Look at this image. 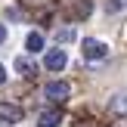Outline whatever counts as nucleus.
Wrapping results in <instances>:
<instances>
[{
  "mask_svg": "<svg viewBox=\"0 0 127 127\" xmlns=\"http://www.w3.org/2000/svg\"><path fill=\"white\" fill-rule=\"evenodd\" d=\"M81 53H84V59H105V56H109V47H105L102 40H96V37H84V43H81Z\"/></svg>",
  "mask_w": 127,
  "mask_h": 127,
  "instance_id": "nucleus-1",
  "label": "nucleus"
},
{
  "mask_svg": "<svg viewBox=\"0 0 127 127\" xmlns=\"http://www.w3.org/2000/svg\"><path fill=\"white\" fill-rule=\"evenodd\" d=\"M68 93H71V87L65 84V81H50L47 87H43V96L53 99V102H62V99H68Z\"/></svg>",
  "mask_w": 127,
  "mask_h": 127,
  "instance_id": "nucleus-2",
  "label": "nucleus"
},
{
  "mask_svg": "<svg viewBox=\"0 0 127 127\" xmlns=\"http://www.w3.org/2000/svg\"><path fill=\"white\" fill-rule=\"evenodd\" d=\"M43 65H47L50 71H62V68L68 65V56H65V50H50V53L43 56Z\"/></svg>",
  "mask_w": 127,
  "mask_h": 127,
  "instance_id": "nucleus-3",
  "label": "nucleus"
},
{
  "mask_svg": "<svg viewBox=\"0 0 127 127\" xmlns=\"http://www.w3.org/2000/svg\"><path fill=\"white\" fill-rule=\"evenodd\" d=\"M59 124H62V112L59 109H47L37 118V127H59Z\"/></svg>",
  "mask_w": 127,
  "mask_h": 127,
  "instance_id": "nucleus-4",
  "label": "nucleus"
},
{
  "mask_svg": "<svg viewBox=\"0 0 127 127\" xmlns=\"http://www.w3.org/2000/svg\"><path fill=\"white\" fill-rule=\"evenodd\" d=\"M0 121H3V124L22 121V109H19V105H0Z\"/></svg>",
  "mask_w": 127,
  "mask_h": 127,
  "instance_id": "nucleus-5",
  "label": "nucleus"
},
{
  "mask_svg": "<svg viewBox=\"0 0 127 127\" xmlns=\"http://www.w3.org/2000/svg\"><path fill=\"white\" fill-rule=\"evenodd\" d=\"M90 12H93L90 0H71V19H87Z\"/></svg>",
  "mask_w": 127,
  "mask_h": 127,
  "instance_id": "nucleus-6",
  "label": "nucleus"
},
{
  "mask_svg": "<svg viewBox=\"0 0 127 127\" xmlns=\"http://www.w3.org/2000/svg\"><path fill=\"white\" fill-rule=\"evenodd\" d=\"M109 109H112V115H124L127 118V93H115L109 99Z\"/></svg>",
  "mask_w": 127,
  "mask_h": 127,
  "instance_id": "nucleus-7",
  "label": "nucleus"
},
{
  "mask_svg": "<svg viewBox=\"0 0 127 127\" xmlns=\"http://www.w3.org/2000/svg\"><path fill=\"white\" fill-rule=\"evenodd\" d=\"M16 71L22 74V78H34V74H37V65L31 59H25V56H19V59H16Z\"/></svg>",
  "mask_w": 127,
  "mask_h": 127,
  "instance_id": "nucleus-8",
  "label": "nucleus"
},
{
  "mask_svg": "<svg viewBox=\"0 0 127 127\" xmlns=\"http://www.w3.org/2000/svg\"><path fill=\"white\" fill-rule=\"evenodd\" d=\"M25 47H28V53H40V50H43V37L37 34V31H31L28 40H25Z\"/></svg>",
  "mask_w": 127,
  "mask_h": 127,
  "instance_id": "nucleus-9",
  "label": "nucleus"
},
{
  "mask_svg": "<svg viewBox=\"0 0 127 127\" xmlns=\"http://www.w3.org/2000/svg\"><path fill=\"white\" fill-rule=\"evenodd\" d=\"M56 40H62V43L74 40V28H59V31H56Z\"/></svg>",
  "mask_w": 127,
  "mask_h": 127,
  "instance_id": "nucleus-10",
  "label": "nucleus"
},
{
  "mask_svg": "<svg viewBox=\"0 0 127 127\" xmlns=\"http://www.w3.org/2000/svg\"><path fill=\"white\" fill-rule=\"evenodd\" d=\"M3 40H6V28L0 25V43H3Z\"/></svg>",
  "mask_w": 127,
  "mask_h": 127,
  "instance_id": "nucleus-11",
  "label": "nucleus"
},
{
  "mask_svg": "<svg viewBox=\"0 0 127 127\" xmlns=\"http://www.w3.org/2000/svg\"><path fill=\"white\" fill-rule=\"evenodd\" d=\"M3 81H6V68L0 65V84H3Z\"/></svg>",
  "mask_w": 127,
  "mask_h": 127,
  "instance_id": "nucleus-12",
  "label": "nucleus"
}]
</instances>
